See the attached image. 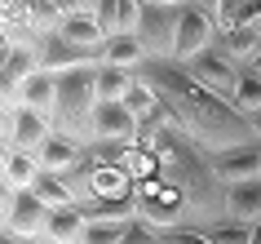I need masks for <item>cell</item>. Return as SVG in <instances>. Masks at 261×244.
Here are the masks:
<instances>
[{
    "label": "cell",
    "mask_w": 261,
    "mask_h": 244,
    "mask_svg": "<svg viewBox=\"0 0 261 244\" xmlns=\"http://www.w3.org/2000/svg\"><path fill=\"white\" fill-rule=\"evenodd\" d=\"M138 76L160 94V102H164V111H168V124L181 129V134L191 138L195 147H204L208 156L234 151V147H252V142H257L252 120L239 116L234 102H226V98H217L208 84H199L181 62H155L151 58Z\"/></svg>",
    "instance_id": "6da1fadb"
},
{
    "label": "cell",
    "mask_w": 261,
    "mask_h": 244,
    "mask_svg": "<svg viewBox=\"0 0 261 244\" xmlns=\"http://www.w3.org/2000/svg\"><path fill=\"white\" fill-rule=\"evenodd\" d=\"M93 111H97V67L58 71L54 134H67L75 142H93Z\"/></svg>",
    "instance_id": "7a4b0ae2"
},
{
    "label": "cell",
    "mask_w": 261,
    "mask_h": 244,
    "mask_svg": "<svg viewBox=\"0 0 261 244\" xmlns=\"http://www.w3.org/2000/svg\"><path fill=\"white\" fill-rule=\"evenodd\" d=\"M181 9L186 5H142V27H138V40L146 49V58L155 62H173V45H177V23H181Z\"/></svg>",
    "instance_id": "3957f363"
},
{
    "label": "cell",
    "mask_w": 261,
    "mask_h": 244,
    "mask_svg": "<svg viewBox=\"0 0 261 244\" xmlns=\"http://www.w3.org/2000/svg\"><path fill=\"white\" fill-rule=\"evenodd\" d=\"M49 204L36 191H5V209H0V231H14V235H40L49 227Z\"/></svg>",
    "instance_id": "277c9868"
},
{
    "label": "cell",
    "mask_w": 261,
    "mask_h": 244,
    "mask_svg": "<svg viewBox=\"0 0 261 244\" xmlns=\"http://www.w3.org/2000/svg\"><path fill=\"white\" fill-rule=\"evenodd\" d=\"M217 18L204 14V9H195L186 5L181 9V23H177V45H173V62H191V58L208 54L213 45H217Z\"/></svg>",
    "instance_id": "5b68a950"
},
{
    "label": "cell",
    "mask_w": 261,
    "mask_h": 244,
    "mask_svg": "<svg viewBox=\"0 0 261 244\" xmlns=\"http://www.w3.org/2000/svg\"><path fill=\"white\" fill-rule=\"evenodd\" d=\"M54 134V120L27 107H5V151H40Z\"/></svg>",
    "instance_id": "8992f818"
},
{
    "label": "cell",
    "mask_w": 261,
    "mask_h": 244,
    "mask_svg": "<svg viewBox=\"0 0 261 244\" xmlns=\"http://www.w3.org/2000/svg\"><path fill=\"white\" fill-rule=\"evenodd\" d=\"M181 67L191 71L199 84H208V89H213L217 98H226V102L234 98L239 80H244V67H239V62H230L226 54H217V49H208V54L191 58V62H181Z\"/></svg>",
    "instance_id": "52a82bcc"
},
{
    "label": "cell",
    "mask_w": 261,
    "mask_h": 244,
    "mask_svg": "<svg viewBox=\"0 0 261 244\" xmlns=\"http://www.w3.org/2000/svg\"><path fill=\"white\" fill-rule=\"evenodd\" d=\"M40 62L44 71H75V67H102V54H93V49H80V45L62 40L58 31H49V36H40Z\"/></svg>",
    "instance_id": "ba28073f"
},
{
    "label": "cell",
    "mask_w": 261,
    "mask_h": 244,
    "mask_svg": "<svg viewBox=\"0 0 261 244\" xmlns=\"http://www.w3.org/2000/svg\"><path fill=\"white\" fill-rule=\"evenodd\" d=\"M93 142H138V120L124 102H97L93 111Z\"/></svg>",
    "instance_id": "9c48e42d"
},
{
    "label": "cell",
    "mask_w": 261,
    "mask_h": 244,
    "mask_svg": "<svg viewBox=\"0 0 261 244\" xmlns=\"http://www.w3.org/2000/svg\"><path fill=\"white\" fill-rule=\"evenodd\" d=\"M213 169L221 173L226 187H234V182H257L261 178V142L234 147V151H217V156H213Z\"/></svg>",
    "instance_id": "30bf717a"
},
{
    "label": "cell",
    "mask_w": 261,
    "mask_h": 244,
    "mask_svg": "<svg viewBox=\"0 0 261 244\" xmlns=\"http://www.w3.org/2000/svg\"><path fill=\"white\" fill-rule=\"evenodd\" d=\"M84 156H89V142H75V138H67V134H49L44 147L36 151V160H40L44 173H67V169H75Z\"/></svg>",
    "instance_id": "8fae6325"
},
{
    "label": "cell",
    "mask_w": 261,
    "mask_h": 244,
    "mask_svg": "<svg viewBox=\"0 0 261 244\" xmlns=\"http://www.w3.org/2000/svg\"><path fill=\"white\" fill-rule=\"evenodd\" d=\"M58 36L71 45H80V49H93V54H102L107 49V31H102V23H97V14H62V23H58Z\"/></svg>",
    "instance_id": "7c38bea8"
},
{
    "label": "cell",
    "mask_w": 261,
    "mask_h": 244,
    "mask_svg": "<svg viewBox=\"0 0 261 244\" xmlns=\"http://www.w3.org/2000/svg\"><path fill=\"white\" fill-rule=\"evenodd\" d=\"M18 102L27 111H40V116H49L54 120V102H58V71H36L22 89H18Z\"/></svg>",
    "instance_id": "4fadbf2b"
},
{
    "label": "cell",
    "mask_w": 261,
    "mask_h": 244,
    "mask_svg": "<svg viewBox=\"0 0 261 244\" xmlns=\"http://www.w3.org/2000/svg\"><path fill=\"white\" fill-rule=\"evenodd\" d=\"M217 54H226L230 62H239V67H248V58L261 49V31H252L244 23V27H226V31H217V45H213Z\"/></svg>",
    "instance_id": "5bb4252c"
},
{
    "label": "cell",
    "mask_w": 261,
    "mask_h": 244,
    "mask_svg": "<svg viewBox=\"0 0 261 244\" xmlns=\"http://www.w3.org/2000/svg\"><path fill=\"white\" fill-rule=\"evenodd\" d=\"M40 160L36 151H5V191H31L40 182Z\"/></svg>",
    "instance_id": "9a60e30c"
},
{
    "label": "cell",
    "mask_w": 261,
    "mask_h": 244,
    "mask_svg": "<svg viewBox=\"0 0 261 244\" xmlns=\"http://www.w3.org/2000/svg\"><path fill=\"white\" fill-rule=\"evenodd\" d=\"M151 62L146 49H142L138 36H111L107 49H102V67H120V71H142Z\"/></svg>",
    "instance_id": "2e32d148"
},
{
    "label": "cell",
    "mask_w": 261,
    "mask_h": 244,
    "mask_svg": "<svg viewBox=\"0 0 261 244\" xmlns=\"http://www.w3.org/2000/svg\"><path fill=\"white\" fill-rule=\"evenodd\" d=\"M226 217L248 222V227L261 217V178L257 182H234V187L226 191Z\"/></svg>",
    "instance_id": "e0dca14e"
},
{
    "label": "cell",
    "mask_w": 261,
    "mask_h": 244,
    "mask_svg": "<svg viewBox=\"0 0 261 244\" xmlns=\"http://www.w3.org/2000/svg\"><path fill=\"white\" fill-rule=\"evenodd\" d=\"M84 213L80 209H54L49 213V227H44V240L49 244H80V235H84Z\"/></svg>",
    "instance_id": "ac0fdd59"
},
{
    "label": "cell",
    "mask_w": 261,
    "mask_h": 244,
    "mask_svg": "<svg viewBox=\"0 0 261 244\" xmlns=\"http://www.w3.org/2000/svg\"><path fill=\"white\" fill-rule=\"evenodd\" d=\"M133 84H138V71H120V67H97V102H124Z\"/></svg>",
    "instance_id": "d6986e66"
},
{
    "label": "cell",
    "mask_w": 261,
    "mask_h": 244,
    "mask_svg": "<svg viewBox=\"0 0 261 244\" xmlns=\"http://www.w3.org/2000/svg\"><path fill=\"white\" fill-rule=\"evenodd\" d=\"M31 191H36L49 209H75V191L67 187V178H62V173H40V182H36Z\"/></svg>",
    "instance_id": "ffe728a7"
},
{
    "label": "cell",
    "mask_w": 261,
    "mask_h": 244,
    "mask_svg": "<svg viewBox=\"0 0 261 244\" xmlns=\"http://www.w3.org/2000/svg\"><path fill=\"white\" fill-rule=\"evenodd\" d=\"M234 111L239 116H261V76H252V71H244V80H239V89H234Z\"/></svg>",
    "instance_id": "44dd1931"
},
{
    "label": "cell",
    "mask_w": 261,
    "mask_h": 244,
    "mask_svg": "<svg viewBox=\"0 0 261 244\" xmlns=\"http://www.w3.org/2000/svg\"><path fill=\"white\" fill-rule=\"evenodd\" d=\"M204 235L213 244H252V227L248 222H234V217H221V222L204 227Z\"/></svg>",
    "instance_id": "7402d4cb"
},
{
    "label": "cell",
    "mask_w": 261,
    "mask_h": 244,
    "mask_svg": "<svg viewBox=\"0 0 261 244\" xmlns=\"http://www.w3.org/2000/svg\"><path fill=\"white\" fill-rule=\"evenodd\" d=\"M252 5H257V0H221L213 18H217V27H221V31H226V27H244L248 14H252Z\"/></svg>",
    "instance_id": "603a6c76"
},
{
    "label": "cell",
    "mask_w": 261,
    "mask_h": 244,
    "mask_svg": "<svg viewBox=\"0 0 261 244\" xmlns=\"http://www.w3.org/2000/svg\"><path fill=\"white\" fill-rule=\"evenodd\" d=\"M120 244H164V231L151 227L146 217H133V222H124V240Z\"/></svg>",
    "instance_id": "cb8c5ba5"
},
{
    "label": "cell",
    "mask_w": 261,
    "mask_h": 244,
    "mask_svg": "<svg viewBox=\"0 0 261 244\" xmlns=\"http://www.w3.org/2000/svg\"><path fill=\"white\" fill-rule=\"evenodd\" d=\"M124 240V222H89L80 235V244H120Z\"/></svg>",
    "instance_id": "d4e9b609"
},
{
    "label": "cell",
    "mask_w": 261,
    "mask_h": 244,
    "mask_svg": "<svg viewBox=\"0 0 261 244\" xmlns=\"http://www.w3.org/2000/svg\"><path fill=\"white\" fill-rule=\"evenodd\" d=\"M164 244H213L204 235V227H177V231H164Z\"/></svg>",
    "instance_id": "484cf974"
},
{
    "label": "cell",
    "mask_w": 261,
    "mask_h": 244,
    "mask_svg": "<svg viewBox=\"0 0 261 244\" xmlns=\"http://www.w3.org/2000/svg\"><path fill=\"white\" fill-rule=\"evenodd\" d=\"M58 9H62V14H93L97 0H58Z\"/></svg>",
    "instance_id": "4316f807"
},
{
    "label": "cell",
    "mask_w": 261,
    "mask_h": 244,
    "mask_svg": "<svg viewBox=\"0 0 261 244\" xmlns=\"http://www.w3.org/2000/svg\"><path fill=\"white\" fill-rule=\"evenodd\" d=\"M0 244H49L40 235H14V231H0Z\"/></svg>",
    "instance_id": "83f0119b"
},
{
    "label": "cell",
    "mask_w": 261,
    "mask_h": 244,
    "mask_svg": "<svg viewBox=\"0 0 261 244\" xmlns=\"http://www.w3.org/2000/svg\"><path fill=\"white\" fill-rule=\"evenodd\" d=\"M191 5H195V9H204V14H217L221 0H191Z\"/></svg>",
    "instance_id": "f1b7e54d"
},
{
    "label": "cell",
    "mask_w": 261,
    "mask_h": 244,
    "mask_svg": "<svg viewBox=\"0 0 261 244\" xmlns=\"http://www.w3.org/2000/svg\"><path fill=\"white\" fill-rule=\"evenodd\" d=\"M244 71H252V76H261V49H257L252 58H248V67H244Z\"/></svg>",
    "instance_id": "f546056e"
},
{
    "label": "cell",
    "mask_w": 261,
    "mask_h": 244,
    "mask_svg": "<svg viewBox=\"0 0 261 244\" xmlns=\"http://www.w3.org/2000/svg\"><path fill=\"white\" fill-rule=\"evenodd\" d=\"M252 244H261V217L252 222Z\"/></svg>",
    "instance_id": "4dcf8cb0"
},
{
    "label": "cell",
    "mask_w": 261,
    "mask_h": 244,
    "mask_svg": "<svg viewBox=\"0 0 261 244\" xmlns=\"http://www.w3.org/2000/svg\"><path fill=\"white\" fill-rule=\"evenodd\" d=\"M252 134H257V142H261V116H252Z\"/></svg>",
    "instance_id": "1f68e13d"
},
{
    "label": "cell",
    "mask_w": 261,
    "mask_h": 244,
    "mask_svg": "<svg viewBox=\"0 0 261 244\" xmlns=\"http://www.w3.org/2000/svg\"><path fill=\"white\" fill-rule=\"evenodd\" d=\"M151 5H191V0H151Z\"/></svg>",
    "instance_id": "d6a6232c"
}]
</instances>
